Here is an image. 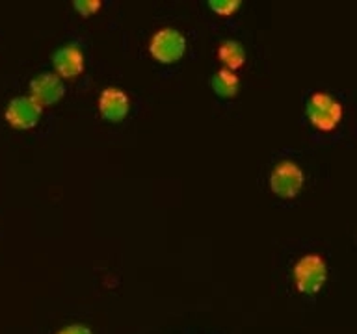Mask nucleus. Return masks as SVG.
Returning <instances> with one entry per match:
<instances>
[{
	"instance_id": "1",
	"label": "nucleus",
	"mask_w": 357,
	"mask_h": 334,
	"mask_svg": "<svg viewBox=\"0 0 357 334\" xmlns=\"http://www.w3.org/2000/svg\"><path fill=\"white\" fill-rule=\"evenodd\" d=\"M307 119L312 127L320 132H333L339 127L342 117H344V108L333 95L326 91H317L307 100Z\"/></svg>"
},
{
	"instance_id": "2",
	"label": "nucleus",
	"mask_w": 357,
	"mask_h": 334,
	"mask_svg": "<svg viewBox=\"0 0 357 334\" xmlns=\"http://www.w3.org/2000/svg\"><path fill=\"white\" fill-rule=\"evenodd\" d=\"M292 278L300 294H318L328 280V264L317 253L303 255L292 267Z\"/></svg>"
},
{
	"instance_id": "3",
	"label": "nucleus",
	"mask_w": 357,
	"mask_h": 334,
	"mask_svg": "<svg viewBox=\"0 0 357 334\" xmlns=\"http://www.w3.org/2000/svg\"><path fill=\"white\" fill-rule=\"evenodd\" d=\"M186 52V38L172 26L156 30L149 39V54L160 63H175Z\"/></svg>"
},
{
	"instance_id": "4",
	"label": "nucleus",
	"mask_w": 357,
	"mask_h": 334,
	"mask_svg": "<svg viewBox=\"0 0 357 334\" xmlns=\"http://www.w3.org/2000/svg\"><path fill=\"white\" fill-rule=\"evenodd\" d=\"M305 184V173L292 160L279 161L270 173V189L281 199H294Z\"/></svg>"
},
{
	"instance_id": "5",
	"label": "nucleus",
	"mask_w": 357,
	"mask_h": 334,
	"mask_svg": "<svg viewBox=\"0 0 357 334\" xmlns=\"http://www.w3.org/2000/svg\"><path fill=\"white\" fill-rule=\"evenodd\" d=\"M43 113V108L30 97V95H21L11 99L6 106L4 117L6 122L15 130H30L39 122Z\"/></svg>"
},
{
	"instance_id": "6",
	"label": "nucleus",
	"mask_w": 357,
	"mask_h": 334,
	"mask_svg": "<svg viewBox=\"0 0 357 334\" xmlns=\"http://www.w3.org/2000/svg\"><path fill=\"white\" fill-rule=\"evenodd\" d=\"M66 95V86L56 72H41L30 82V97L41 108L56 104Z\"/></svg>"
},
{
	"instance_id": "7",
	"label": "nucleus",
	"mask_w": 357,
	"mask_h": 334,
	"mask_svg": "<svg viewBox=\"0 0 357 334\" xmlns=\"http://www.w3.org/2000/svg\"><path fill=\"white\" fill-rule=\"evenodd\" d=\"M52 65H54L56 74L60 78H75L80 77L86 65L84 60V52L80 47L75 43L63 45L61 49H58L52 56Z\"/></svg>"
},
{
	"instance_id": "8",
	"label": "nucleus",
	"mask_w": 357,
	"mask_h": 334,
	"mask_svg": "<svg viewBox=\"0 0 357 334\" xmlns=\"http://www.w3.org/2000/svg\"><path fill=\"white\" fill-rule=\"evenodd\" d=\"M97 106H99L100 116L105 117L106 121L119 122L127 117L130 110V99L123 89L106 88L105 91H100Z\"/></svg>"
},
{
	"instance_id": "9",
	"label": "nucleus",
	"mask_w": 357,
	"mask_h": 334,
	"mask_svg": "<svg viewBox=\"0 0 357 334\" xmlns=\"http://www.w3.org/2000/svg\"><path fill=\"white\" fill-rule=\"evenodd\" d=\"M218 60L222 61L225 69L229 71H238L240 67H244L245 63V50L238 41L227 39L218 47Z\"/></svg>"
},
{
	"instance_id": "10",
	"label": "nucleus",
	"mask_w": 357,
	"mask_h": 334,
	"mask_svg": "<svg viewBox=\"0 0 357 334\" xmlns=\"http://www.w3.org/2000/svg\"><path fill=\"white\" fill-rule=\"evenodd\" d=\"M240 88V78L234 71H229V69H220V71L212 77V89L214 93L223 97V99H231L234 95L238 93Z\"/></svg>"
},
{
	"instance_id": "11",
	"label": "nucleus",
	"mask_w": 357,
	"mask_h": 334,
	"mask_svg": "<svg viewBox=\"0 0 357 334\" xmlns=\"http://www.w3.org/2000/svg\"><path fill=\"white\" fill-rule=\"evenodd\" d=\"M240 6H242L240 0H211V2H208V8H211L214 13H218V15H225V17L233 15Z\"/></svg>"
},
{
	"instance_id": "12",
	"label": "nucleus",
	"mask_w": 357,
	"mask_h": 334,
	"mask_svg": "<svg viewBox=\"0 0 357 334\" xmlns=\"http://www.w3.org/2000/svg\"><path fill=\"white\" fill-rule=\"evenodd\" d=\"M73 6L77 8L80 15L88 17V15H93V13H97V11L100 10L102 2H100V0H75V2H73Z\"/></svg>"
},
{
	"instance_id": "13",
	"label": "nucleus",
	"mask_w": 357,
	"mask_h": 334,
	"mask_svg": "<svg viewBox=\"0 0 357 334\" xmlns=\"http://www.w3.org/2000/svg\"><path fill=\"white\" fill-rule=\"evenodd\" d=\"M56 334H93L91 328L82 325V323H73V325H66L63 328H60Z\"/></svg>"
}]
</instances>
